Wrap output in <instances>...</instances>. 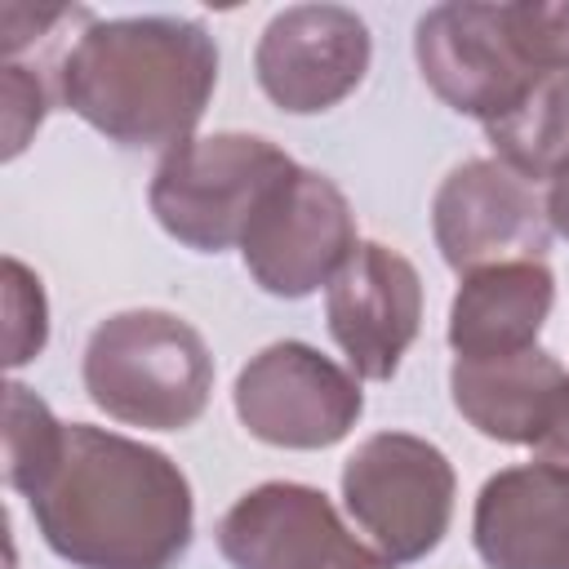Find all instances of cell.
Segmentation results:
<instances>
[{"mask_svg": "<svg viewBox=\"0 0 569 569\" xmlns=\"http://www.w3.org/2000/svg\"><path fill=\"white\" fill-rule=\"evenodd\" d=\"M373 58L369 27L342 4L280 9L253 49L262 93L289 116H316L338 107L365 80Z\"/></svg>", "mask_w": 569, "mask_h": 569, "instance_id": "11", "label": "cell"}, {"mask_svg": "<svg viewBox=\"0 0 569 569\" xmlns=\"http://www.w3.org/2000/svg\"><path fill=\"white\" fill-rule=\"evenodd\" d=\"M84 391L107 418L124 427L182 431L209 405L213 356L200 329L173 311H116L89 333Z\"/></svg>", "mask_w": 569, "mask_h": 569, "instance_id": "3", "label": "cell"}, {"mask_svg": "<svg viewBox=\"0 0 569 569\" xmlns=\"http://www.w3.org/2000/svg\"><path fill=\"white\" fill-rule=\"evenodd\" d=\"M413 53L431 93L480 124L507 116L542 80V71L520 58L502 4L453 0L427 9L413 31Z\"/></svg>", "mask_w": 569, "mask_h": 569, "instance_id": "8", "label": "cell"}, {"mask_svg": "<svg viewBox=\"0 0 569 569\" xmlns=\"http://www.w3.org/2000/svg\"><path fill=\"white\" fill-rule=\"evenodd\" d=\"M218 89V44L191 18L89 22L53 67V93L120 147H182Z\"/></svg>", "mask_w": 569, "mask_h": 569, "instance_id": "2", "label": "cell"}, {"mask_svg": "<svg viewBox=\"0 0 569 569\" xmlns=\"http://www.w3.org/2000/svg\"><path fill=\"white\" fill-rule=\"evenodd\" d=\"M533 458L538 462H551V467H565L569 471V405L560 409V418L551 422V431L533 445Z\"/></svg>", "mask_w": 569, "mask_h": 569, "instance_id": "21", "label": "cell"}, {"mask_svg": "<svg viewBox=\"0 0 569 569\" xmlns=\"http://www.w3.org/2000/svg\"><path fill=\"white\" fill-rule=\"evenodd\" d=\"M489 147L529 182H551L569 160V71L542 76L507 116L485 124Z\"/></svg>", "mask_w": 569, "mask_h": 569, "instance_id": "16", "label": "cell"}, {"mask_svg": "<svg viewBox=\"0 0 569 569\" xmlns=\"http://www.w3.org/2000/svg\"><path fill=\"white\" fill-rule=\"evenodd\" d=\"M62 431L67 422H58L40 396H31L22 382L4 387V480L9 489L27 498L49 476L62 449Z\"/></svg>", "mask_w": 569, "mask_h": 569, "instance_id": "17", "label": "cell"}, {"mask_svg": "<svg viewBox=\"0 0 569 569\" xmlns=\"http://www.w3.org/2000/svg\"><path fill=\"white\" fill-rule=\"evenodd\" d=\"M547 218H551V231H560L569 240V160L551 173V187H547Z\"/></svg>", "mask_w": 569, "mask_h": 569, "instance_id": "22", "label": "cell"}, {"mask_svg": "<svg viewBox=\"0 0 569 569\" xmlns=\"http://www.w3.org/2000/svg\"><path fill=\"white\" fill-rule=\"evenodd\" d=\"M502 13L520 58L533 71H569V0H511Z\"/></svg>", "mask_w": 569, "mask_h": 569, "instance_id": "18", "label": "cell"}, {"mask_svg": "<svg viewBox=\"0 0 569 569\" xmlns=\"http://www.w3.org/2000/svg\"><path fill=\"white\" fill-rule=\"evenodd\" d=\"M4 307H9L4 360H9V369H18V365H27L31 356H40V347H44V338H49L40 280H36L18 258H4Z\"/></svg>", "mask_w": 569, "mask_h": 569, "instance_id": "19", "label": "cell"}, {"mask_svg": "<svg viewBox=\"0 0 569 569\" xmlns=\"http://www.w3.org/2000/svg\"><path fill=\"white\" fill-rule=\"evenodd\" d=\"M471 542L489 569H569V471L520 462L489 476Z\"/></svg>", "mask_w": 569, "mask_h": 569, "instance_id": "13", "label": "cell"}, {"mask_svg": "<svg viewBox=\"0 0 569 569\" xmlns=\"http://www.w3.org/2000/svg\"><path fill=\"white\" fill-rule=\"evenodd\" d=\"M325 316L356 378H396L400 356L409 351L422 325L418 267L378 240H360L342 271L329 280Z\"/></svg>", "mask_w": 569, "mask_h": 569, "instance_id": "12", "label": "cell"}, {"mask_svg": "<svg viewBox=\"0 0 569 569\" xmlns=\"http://www.w3.org/2000/svg\"><path fill=\"white\" fill-rule=\"evenodd\" d=\"M31 520L71 569H173L196 533L191 485L142 440L71 422L58 462L27 493Z\"/></svg>", "mask_w": 569, "mask_h": 569, "instance_id": "1", "label": "cell"}, {"mask_svg": "<svg viewBox=\"0 0 569 569\" xmlns=\"http://www.w3.org/2000/svg\"><path fill=\"white\" fill-rule=\"evenodd\" d=\"M356 213L333 178L293 164L253 213L240 258L262 293L307 298L356 253Z\"/></svg>", "mask_w": 569, "mask_h": 569, "instance_id": "6", "label": "cell"}, {"mask_svg": "<svg viewBox=\"0 0 569 569\" xmlns=\"http://www.w3.org/2000/svg\"><path fill=\"white\" fill-rule=\"evenodd\" d=\"M431 231L445 262L462 276L498 262H542L551 244L547 196H538V182L520 178L498 156L467 160L440 182L431 200Z\"/></svg>", "mask_w": 569, "mask_h": 569, "instance_id": "10", "label": "cell"}, {"mask_svg": "<svg viewBox=\"0 0 569 569\" xmlns=\"http://www.w3.org/2000/svg\"><path fill=\"white\" fill-rule=\"evenodd\" d=\"M453 409L498 445H538L560 409L569 405V369L542 351L525 347L511 356H453L449 369Z\"/></svg>", "mask_w": 569, "mask_h": 569, "instance_id": "14", "label": "cell"}, {"mask_svg": "<svg viewBox=\"0 0 569 569\" xmlns=\"http://www.w3.org/2000/svg\"><path fill=\"white\" fill-rule=\"evenodd\" d=\"M289 169L293 160L258 133H209L164 151L147 200L178 244L222 253L244 240L253 213Z\"/></svg>", "mask_w": 569, "mask_h": 569, "instance_id": "4", "label": "cell"}, {"mask_svg": "<svg viewBox=\"0 0 569 569\" xmlns=\"http://www.w3.org/2000/svg\"><path fill=\"white\" fill-rule=\"evenodd\" d=\"M556 302L547 262H498L462 276L449 307V347L462 360L511 356L533 347Z\"/></svg>", "mask_w": 569, "mask_h": 569, "instance_id": "15", "label": "cell"}, {"mask_svg": "<svg viewBox=\"0 0 569 569\" xmlns=\"http://www.w3.org/2000/svg\"><path fill=\"white\" fill-rule=\"evenodd\" d=\"M453 462L422 436L378 431L342 467V502L391 565L440 547L453 520Z\"/></svg>", "mask_w": 569, "mask_h": 569, "instance_id": "5", "label": "cell"}, {"mask_svg": "<svg viewBox=\"0 0 569 569\" xmlns=\"http://www.w3.org/2000/svg\"><path fill=\"white\" fill-rule=\"evenodd\" d=\"M213 538L236 569H391L382 551L342 525L320 489L298 480H267L240 493Z\"/></svg>", "mask_w": 569, "mask_h": 569, "instance_id": "9", "label": "cell"}, {"mask_svg": "<svg viewBox=\"0 0 569 569\" xmlns=\"http://www.w3.org/2000/svg\"><path fill=\"white\" fill-rule=\"evenodd\" d=\"M53 93L40 71H27L18 62H4V160H13L27 138L40 129Z\"/></svg>", "mask_w": 569, "mask_h": 569, "instance_id": "20", "label": "cell"}, {"mask_svg": "<svg viewBox=\"0 0 569 569\" xmlns=\"http://www.w3.org/2000/svg\"><path fill=\"white\" fill-rule=\"evenodd\" d=\"M360 413V378L307 342H271L236 378V418L276 449H329Z\"/></svg>", "mask_w": 569, "mask_h": 569, "instance_id": "7", "label": "cell"}]
</instances>
